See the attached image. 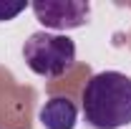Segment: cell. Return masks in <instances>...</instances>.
Returning a JSON list of instances; mask_svg holds the SVG:
<instances>
[{"instance_id":"1","label":"cell","mask_w":131,"mask_h":129,"mask_svg":"<svg viewBox=\"0 0 131 129\" xmlns=\"http://www.w3.org/2000/svg\"><path fill=\"white\" fill-rule=\"evenodd\" d=\"M83 116L93 129H121L131 124V79L121 71L93 73L83 86Z\"/></svg>"},{"instance_id":"2","label":"cell","mask_w":131,"mask_h":129,"mask_svg":"<svg viewBox=\"0 0 131 129\" xmlns=\"http://www.w3.org/2000/svg\"><path fill=\"white\" fill-rule=\"evenodd\" d=\"M23 58L28 68L40 79H58L76 63V43L68 35L38 31L30 33L23 43Z\"/></svg>"},{"instance_id":"3","label":"cell","mask_w":131,"mask_h":129,"mask_svg":"<svg viewBox=\"0 0 131 129\" xmlns=\"http://www.w3.org/2000/svg\"><path fill=\"white\" fill-rule=\"evenodd\" d=\"M35 18L50 31H73L88 23L91 3L86 0H35L30 5Z\"/></svg>"},{"instance_id":"4","label":"cell","mask_w":131,"mask_h":129,"mask_svg":"<svg viewBox=\"0 0 131 129\" xmlns=\"http://www.w3.org/2000/svg\"><path fill=\"white\" fill-rule=\"evenodd\" d=\"M46 129H73L78 122V106L71 96H50L38 114Z\"/></svg>"},{"instance_id":"5","label":"cell","mask_w":131,"mask_h":129,"mask_svg":"<svg viewBox=\"0 0 131 129\" xmlns=\"http://www.w3.org/2000/svg\"><path fill=\"white\" fill-rule=\"evenodd\" d=\"M20 10H25V3H3L0 0V23L3 20H13Z\"/></svg>"}]
</instances>
